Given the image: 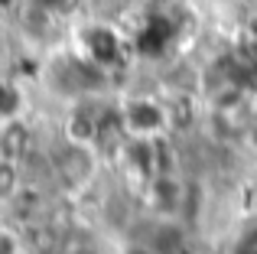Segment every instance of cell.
Instances as JSON below:
<instances>
[{
  "label": "cell",
  "mask_w": 257,
  "mask_h": 254,
  "mask_svg": "<svg viewBox=\"0 0 257 254\" xmlns=\"http://www.w3.org/2000/svg\"><path fill=\"white\" fill-rule=\"evenodd\" d=\"M94 170H98V160H94L91 147H88L85 140H72V144H65L62 150L56 153V173L72 189H82V186L91 183Z\"/></svg>",
  "instance_id": "cell-1"
},
{
  "label": "cell",
  "mask_w": 257,
  "mask_h": 254,
  "mask_svg": "<svg viewBox=\"0 0 257 254\" xmlns=\"http://www.w3.org/2000/svg\"><path fill=\"white\" fill-rule=\"evenodd\" d=\"M166 124V111L150 98H134L124 108V127L140 140H150L153 134H160Z\"/></svg>",
  "instance_id": "cell-2"
},
{
  "label": "cell",
  "mask_w": 257,
  "mask_h": 254,
  "mask_svg": "<svg viewBox=\"0 0 257 254\" xmlns=\"http://www.w3.org/2000/svg\"><path fill=\"white\" fill-rule=\"evenodd\" d=\"M20 108V95L7 82H0V114H13Z\"/></svg>",
  "instance_id": "cell-3"
},
{
  "label": "cell",
  "mask_w": 257,
  "mask_h": 254,
  "mask_svg": "<svg viewBox=\"0 0 257 254\" xmlns=\"http://www.w3.org/2000/svg\"><path fill=\"white\" fill-rule=\"evenodd\" d=\"M39 10H72L75 0H33Z\"/></svg>",
  "instance_id": "cell-4"
},
{
  "label": "cell",
  "mask_w": 257,
  "mask_h": 254,
  "mask_svg": "<svg viewBox=\"0 0 257 254\" xmlns=\"http://www.w3.org/2000/svg\"><path fill=\"white\" fill-rule=\"evenodd\" d=\"M17 248H20L17 238H13L7 228H0V254H17Z\"/></svg>",
  "instance_id": "cell-5"
}]
</instances>
